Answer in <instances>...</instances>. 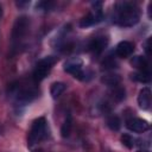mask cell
<instances>
[{"mask_svg": "<svg viewBox=\"0 0 152 152\" xmlns=\"http://www.w3.org/2000/svg\"><path fill=\"white\" fill-rule=\"evenodd\" d=\"M113 23L121 27L134 26L140 19L139 7L131 1H120L116 2L113 7Z\"/></svg>", "mask_w": 152, "mask_h": 152, "instance_id": "6da1fadb", "label": "cell"}, {"mask_svg": "<svg viewBox=\"0 0 152 152\" xmlns=\"http://www.w3.org/2000/svg\"><path fill=\"white\" fill-rule=\"evenodd\" d=\"M11 94L14 96L15 101L18 103H28L33 99L38 96V89L36 88L34 84H28V83H17L11 87Z\"/></svg>", "mask_w": 152, "mask_h": 152, "instance_id": "7a4b0ae2", "label": "cell"}, {"mask_svg": "<svg viewBox=\"0 0 152 152\" xmlns=\"http://www.w3.org/2000/svg\"><path fill=\"white\" fill-rule=\"evenodd\" d=\"M49 135V129H48V122L45 118H38L32 122L31 129L28 132V145L32 146L44 139H46Z\"/></svg>", "mask_w": 152, "mask_h": 152, "instance_id": "3957f363", "label": "cell"}, {"mask_svg": "<svg viewBox=\"0 0 152 152\" xmlns=\"http://www.w3.org/2000/svg\"><path fill=\"white\" fill-rule=\"evenodd\" d=\"M64 71H66L68 74L72 75L75 78H78L81 81H88L91 78V72L88 70H83V65L82 62L78 58H74V59H69L68 62L64 63Z\"/></svg>", "mask_w": 152, "mask_h": 152, "instance_id": "277c9868", "label": "cell"}, {"mask_svg": "<svg viewBox=\"0 0 152 152\" xmlns=\"http://www.w3.org/2000/svg\"><path fill=\"white\" fill-rule=\"evenodd\" d=\"M30 18L21 15L15 19L12 28V43L13 44H19L24 37L27 34L28 28H30Z\"/></svg>", "mask_w": 152, "mask_h": 152, "instance_id": "5b68a950", "label": "cell"}, {"mask_svg": "<svg viewBox=\"0 0 152 152\" xmlns=\"http://www.w3.org/2000/svg\"><path fill=\"white\" fill-rule=\"evenodd\" d=\"M55 63H56V57H53V56H48V57L42 58L36 64V68L33 70V80H34V82L43 81L49 75V72L51 71V69H52Z\"/></svg>", "mask_w": 152, "mask_h": 152, "instance_id": "8992f818", "label": "cell"}, {"mask_svg": "<svg viewBox=\"0 0 152 152\" xmlns=\"http://www.w3.org/2000/svg\"><path fill=\"white\" fill-rule=\"evenodd\" d=\"M102 18H103V14H102V4L99 2V1L97 2H94L91 11L81 19L80 26L81 27H89V26L96 25L97 23H100L102 20Z\"/></svg>", "mask_w": 152, "mask_h": 152, "instance_id": "52a82bcc", "label": "cell"}, {"mask_svg": "<svg viewBox=\"0 0 152 152\" xmlns=\"http://www.w3.org/2000/svg\"><path fill=\"white\" fill-rule=\"evenodd\" d=\"M126 127L134 133H144L150 128V124L140 118H131L126 120Z\"/></svg>", "mask_w": 152, "mask_h": 152, "instance_id": "ba28073f", "label": "cell"}, {"mask_svg": "<svg viewBox=\"0 0 152 152\" xmlns=\"http://www.w3.org/2000/svg\"><path fill=\"white\" fill-rule=\"evenodd\" d=\"M108 44V39L107 37H103V36H100V37H95L93 40H90L89 45H88V49L89 51H91L94 55H100L107 46Z\"/></svg>", "mask_w": 152, "mask_h": 152, "instance_id": "9c48e42d", "label": "cell"}, {"mask_svg": "<svg viewBox=\"0 0 152 152\" xmlns=\"http://www.w3.org/2000/svg\"><path fill=\"white\" fill-rule=\"evenodd\" d=\"M133 51H134V44L128 40H124L116 45L115 55L120 58H127L133 53Z\"/></svg>", "mask_w": 152, "mask_h": 152, "instance_id": "30bf717a", "label": "cell"}, {"mask_svg": "<svg viewBox=\"0 0 152 152\" xmlns=\"http://www.w3.org/2000/svg\"><path fill=\"white\" fill-rule=\"evenodd\" d=\"M138 104L141 109H150L151 107V90L148 87L142 88L138 95Z\"/></svg>", "mask_w": 152, "mask_h": 152, "instance_id": "8fae6325", "label": "cell"}, {"mask_svg": "<svg viewBox=\"0 0 152 152\" xmlns=\"http://www.w3.org/2000/svg\"><path fill=\"white\" fill-rule=\"evenodd\" d=\"M131 64L137 68L139 71H150V64L148 61L142 56H135L131 61Z\"/></svg>", "mask_w": 152, "mask_h": 152, "instance_id": "7c38bea8", "label": "cell"}, {"mask_svg": "<svg viewBox=\"0 0 152 152\" xmlns=\"http://www.w3.org/2000/svg\"><path fill=\"white\" fill-rule=\"evenodd\" d=\"M132 80L140 83H150L151 82V72L150 71H137L131 75Z\"/></svg>", "mask_w": 152, "mask_h": 152, "instance_id": "4fadbf2b", "label": "cell"}, {"mask_svg": "<svg viewBox=\"0 0 152 152\" xmlns=\"http://www.w3.org/2000/svg\"><path fill=\"white\" fill-rule=\"evenodd\" d=\"M65 90V84L63 82H55L50 87V94L53 99H57L62 95V93Z\"/></svg>", "mask_w": 152, "mask_h": 152, "instance_id": "5bb4252c", "label": "cell"}, {"mask_svg": "<svg viewBox=\"0 0 152 152\" xmlns=\"http://www.w3.org/2000/svg\"><path fill=\"white\" fill-rule=\"evenodd\" d=\"M102 82L107 86L114 87V86H118L120 83V77L116 74H107L102 77Z\"/></svg>", "mask_w": 152, "mask_h": 152, "instance_id": "9a60e30c", "label": "cell"}, {"mask_svg": "<svg viewBox=\"0 0 152 152\" xmlns=\"http://www.w3.org/2000/svg\"><path fill=\"white\" fill-rule=\"evenodd\" d=\"M107 126L112 129V131H119V128L121 127V121L119 119V116L116 115H109L107 118Z\"/></svg>", "mask_w": 152, "mask_h": 152, "instance_id": "2e32d148", "label": "cell"}, {"mask_svg": "<svg viewBox=\"0 0 152 152\" xmlns=\"http://www.w3.org/2000/svg\"><path fill=\"white\" fill-rule=\"evenodd\" d=\"M71 127H72V120H71V116H68L65 119V121L63 122L62 128H61V134L63 138L69 137V134L71 132Z\"/></svg>", "mask_w": 152, "mask_h": 152, "instance_id": "e0dca14e", "label": "cell"}, {"mask_svg": "<svg viewBox=\"0 0 152 152\" xmlns=\"http://www.w3.org/2000/svg\"><path fill=\"white\" fill-rule=\"evenodd\" d=\"M121 142L127 148H133V146L135 145V139L129 134H122L121 135Z\"/></svg>", "mask_w": 152, "mask_h": 152, "instance_id": "ac0fdd59", "label": "cell"}, {"mask_svg": "<svg viewBox=\"0 0 152 152\" xmlns=\"http://www.w3.org/2000/svg\"><path fill=\"white\" fill-rule=\"evenodd\" d=\"M102 65H103V68H106V69H112V68H115L116 62L114 61V58H112V56H108V57L103 61Z\"/></svg>", "mask_w": 152, "mask_h": 152, "instance_id": "d6986e66", "label": "cell"}, {"mask_svg": "<svg viewBox=\"0 0 152 152\" xmlns=\"http://www.w3.org/2000/svg\"><path fill=\"white\" fill-rule=\"evenodd\" d=\"M52 2H48V1H42V2H38L37 4V10H43V11H48L52 7Z\"/></svg>", "mask_w": 152, "mask_h": 152, "instance_id": "ffe728a7", "label": "cell"}, {"mask_svg": "<svg viewBox=\"0 0 152 152\" xmlns=\"http://www.w3.org/2000/svg\"><path fill=\"white\" fill-rule=\"evenodd\" d=\"M151 37H148L145 43H144V49H145V52H146V56H150L151 55Z\"/></svg>", "mask_w": 152, "mask_h": 152, "instance_id": "44dd1931", "label": "cell"}, {"mask_svg": "<svg viewBox=\"0 0 152 152\" xmlns=\"http://www.w3.org/2000/svg\"><path fill=\"white\" fill-rule=\"evenodd\" d=\"M15 4H17L18 7H25V6H27L30 4V1H17Z\"/></svg>", "mask_w": 152, "mask_h": 152, "instance_id": "7402d4cb", "label": "cell"}, {"mask_svg": "<svg viewBox=\"0 0 152 152\" xmlns=\"http://www.w3.org/2000/svg\"><path fill=\"white\" fill-rule=\"evenodd\" d=\"M2 17V7H1V5H0V18Z\"/></svg>", "mask_w": 152, "mask_h": 152, "instance_id": "603a6c76", "label": "cell"}, {"mask_svg": "<svg viewBox=\"0 0 152 152\" xmlns=\"http://www.w3.org/2000/svg\"><path fill=\"white\" fill-rule=\"evenodd\" d=\"M138 152H150V151H147V150H139Z\"/></svg>", "mask_w": 152, "mask_h": 152, "instance_id": "cb8c5ba5", "label": "cell"}]
</instances>
